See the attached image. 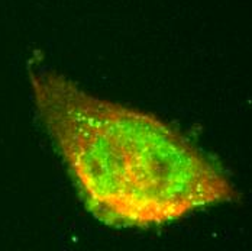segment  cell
Masks as SVG:
<instances>
[{
	"mask_svg": "<svg viewBox=\"0 0 252 251\" xmlns=\"http://www.w3.org/2000/svg\"><path fill=\"white\" fill-rule=\"evenodd\" d=\"M29 81L42 125L103 224L165 225L239 198L204 152L155 115L92 95L55 70H31Z\"/></svg>",
	"mask_w": 252,
	"mask_h": 251,
	"instance_id": "cell-1",
	"label": "cell"
}]
</instances>
